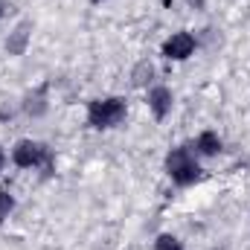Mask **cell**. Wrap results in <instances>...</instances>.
Instances as JSON below:
<instances>
[{
  "instance_id": "6da1fadb",
  "label": "cell",
  "mask_w": 250,
  "mask_h": 250,
  "mask_svg": "<svg viewBox=\"0 0 250 250\" xmlns=\"http://www.w3.org/2000/svg\"><path fill=\"white\" fill-rule=\"evenodd\" d=\"M128 111H131V105H128V96H123V93L93 96L84 105V125L90 131H102V134L105 131H117V128L125 125Z\"/></svg>"
},
{
  "instance_id": "7a4b0ae2",
  "label": "cell",
  "mask_w": 250,
  "mask_h": 250,
  "mask_svg": "<svg viewBox=\"0 0 250 250\" xmlns=\"http://www.w3.org/2000/svg\"><path fill=\"white\" fill-rule=\"evenodd\" d=\"M163 172L178 189H192L207 178L204 160L189 148V146H172L163 157Z\"/></svg>"
},
{
  "instance_id": "3957f363",
  "label": "cell",
  "mask_w": 250,
  "mask_h": 250,
  "mask_svg": "<svg viewBox=\"0 0 250 250\" xmlns=\"http://www.w3.org/2000/svg\"><path fill=\"white\" fill-rule=\"evenodd\" d=\"M9 163L21 172H41V175H53L56 172V151L35 140V137H18L9 146Z\"/></svg>"
},
{
  "instance_id": "277c9868",
  "label": "cell",
  "mask_w": 250,
  "mask_h": 250,
  "mask_svg": "<svg viewBox=\"0 0 250 250\" xmlns=\"http://www.w3.org/2000/svg\"><path fill=\"white\" fill-rule=\"evenodd\" d=\"M198 50H201V38L192 29H175V32H169L160 41V47H157L160 59L169 64H187L189 59L198 56Z\"/></svg>"
},
{
  "instance_id": "5b68a950",
  "label": "cell",
  "mask_w": 250,
  "mask_h": 250,
  "mask_svg": "<svg viewBox=\"0 0 250 250\" xmlns=\"http://www.w3.org/2000/svg\"><path fill=\"white\" fill-rule=\"evenodd\" d=\"M32 38H35V21L32 18H18L9 26L6 38H3V53L9 59H23L32 47Z\"/></svg>"
},
{
  "instance_id": "8992f818",
  "label": "cell",
  "mask_w": 250,
  "mask_h": 250,
  "mask_svg": "<svg viewBox=\"0 0 250 250\" xmlns=\"http://www.w3.org/2000/svg\"><path fill=\"white\" fill-rule=\"evenodd\" d=\"M143 96H146V111L151 114V120H154V123H166V120L172 117L178 96H175V90H172L166 82H157V84H151V87H148Z\"/></svg>"
},
{
  "instance_id": "52a82bcc",
  "label": "cell",
  "mask_w": 250,
  "mask_h": 250,
  "mask_svg": "<svg viewBox=\"0 0 250 250\" xmlns=\"http://www.w3.org/2000/svg\"><path fill=\"white\" fill-rule=\"evenodd\" d=\"M18 108H21V114H23L26 120H41V117H47V114H50V108H53L50 82H41V84L29 87V90L21 96Z\"/></svg>"
},
{
  "instance_id": "ba28073f",
  "label": "cell",
  "mask_w": 250,
  "mask_h": 250,
  "mask_svg": "<svg viewBox=\"0 0 250 250\" xmlns=\"http://www.w3.org/2000/svg\"><path fill=\"white\" fill-rule=\"evenodd\" d=\"M189 148H192L201 160H218V157L224 154L227 143H224V137H221L215 128H201V131L192 137Z\"/></svg>"
},
{
  "instance_id": "9c48e42d",
  "label": "cell",
  "mask_w": 250,
  "mask_h": 250,
  "mask_svg": "<svg viewBox=\"0 0 250 250\" xmlns=\"http://www.w3.org/2000/svg\"><path fill=\"white\" fill-rule=\"evenodd\" d=\"M160 82V70H157V62L154 59H140V62H134L131 67V73H128V84L134 87V90H148L151 84H157Z\"/></svg>"
},
{
  "instance_id": "30bf717a",
  "label": "cell",
  "mask_w": 250,
  "mask_h": 250,
  "mask_svg": "<svg viewBox=\"0 0 250 250\" xmlns=\"http://www.w3.org/2000/svg\"><path fill=\"white\" fill-rule=\"evenodd\" d=\"M15 212H18V195L9 187H0V227H6Z\"/></svg>"
},
{
  "instance_id": "8fae6325",
  "label": "cell",
  "mask_w": 250,
  "mask_h": 250,
  "mask_svg": "<svg viewBox=\"0 0 250 250\" xmlns=\"http://www.w3.org/2000/svg\"><path fill=\"white\" fill-rule=\"evenodd\" d=\"M151 250H187V248H184L181 236H175V233L163 230V233H157V236H154V242H151Z\"/></svg>"
},
{
  "instance_id": "7c38bea8",
  "label": "cell",
  "mask_w": 250,
  "mask_h": 250,
  "mask_svg": "<svg viewBox=\"0 0 250 250\" xmlns=\"http://www.w3.org/2000/svg\"><path fill=\"white\" fill-rule=\"evenodd\" d=\"M9 166H12V163H9V148L0 143V178H3V172H6Z\"/></svg>"
},
{
  "instance_id": "4fadbf2b",
  "label": "cell",
  "mask_w": 250,
  "mask_h": 250,
  "mask_svg": "<svg viewBox=\"0 0 250 250\" xmlns=\"http://www.w3.org/2000/svg\"><path fill=\"white\" fill-rule=\"evenodd\" d=\"M187 6L192 12H204V9H207V0H187Z\"/></svg>"
},
{
  "instance_id": "5bb4252c",
  "label": "cell",
  "mask_w": 250,
  "mask_h": 250,
  "mask_svg": "<svg viewBox=\"0 0 250 250\" xmlns=\"http://www.w3.org/2000/svg\"><path fill=\"white\" fill-rule=\"evenodd\" d=\"M9 0H0V21H6V15H9Z\"/></svg>"
},
{
  "instance_id": "9a60e30c",
  "label": "cell",
  "mask_w": 250,
  "mask_h": 250,
  "mask_svg": "<svg viewBox=\"0 0 250 250\" xmlns=\"http://www.w3.org/2000/svg\"><path fill=\"white\" fill-rule=\"evenodd\" d=\"M90 6H105V3H111V0H87Z\"/></svg>"
}]
</instances>
